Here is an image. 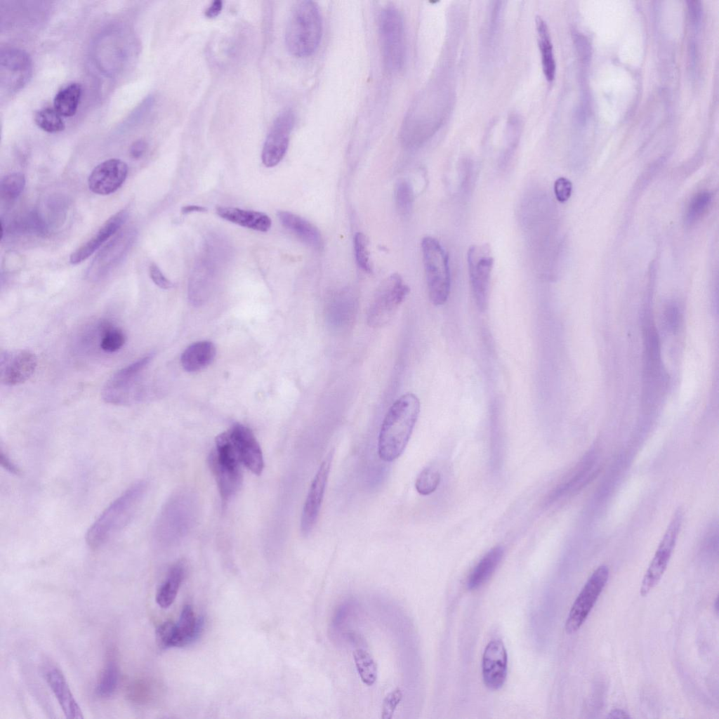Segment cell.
<instances>
[{"mask_svg": "<svg viewBox=\"0 0 719 719\" xmlns=\"http://www.w3.org/2000/svg\"><path fill=\"white\" fill-rule=\"evenodd\" d=\"M421 404L412 393L401 395L390 406L380 428L378 456L384 461L397 459L407 445L420 413Z\"/></svg>", "mask_w": 719, "mask_h": 719, "instance_id": "6da1fadb", "label": "cell"}, {"mask_svg": "<svg viewBox=\"0 0 719 719\" xmlns=\"http://www.w3.org/2000/svg\"><path fill=\"white\" fill-rule=\"evenodd\" d=\"M146 490V482L140 481L112 501L87 531V544L97 548L126 527L137 513Z\"/></svg>", "mask_w": 719, "mask_h": 719, "instance_id": "7a4b0ae2", "label": "cell"}, {"mask_svg": "<svg viewBox=\"0 0 719 719\" xmlns=\"http://www.w3.org/2000/svg\"><path fill=\"white\" fill-rule=\"evenodd\" d=\"M322 34V20L317 4L296 1L292 6L285 30V44L293 56L311 55L318 48Z\"/></svg>", "mask_w": 719, "mask_h": 719, "instance_id": "3957f363", "label": "cell"}, {"mask_svg": "<svg viewBox=\"0 0 719 719\" xmlns=\"http://www.w3.org/2000/svg\"><path fill=\"white\" fill-rule=\"evenodd\" d=\"M196 512V501L191 494L183 492L173 496L157 520V542L160 545H174L181 541L192 527Z\"/></svg>", "mask_w": 719, "mask_h": 719, "instance_id": "277c9868", "label": "cell"}, {"mask_svg": "<svg viewBox=\"0 0 719 719\" xmlns=\"http://www.w3.org/2000/svg\"><path fill=\"white\" fill-rule=\"evenodd\" d=\"M209 464L222 501L225 503L238 492L242 482L241 462L227 431L217 436L216 448L210 454Z\"/></svg>", "mask_w": 719, "mask_h": 719, "instance_id": "5b68a950", "label": "cell"}, {"mask_svg": "<svg viewBox=\"0 0 719 719\" xmlns=\"http://www.w3.org/2000/svg\"><path fill=\"white\" fill-rule=\"evenodd\" d=\"M421 251L429 298L436 306L444 305L451 289L448 254L440 243L432 237L423 238Z\"/></svg>", "mask_w": 719, "mask_h": 719, "instance_id": "8992f818", "label": "cell"}, {"mask_svg": "<svg viewBox=\"0 0 719 719\" xmlns=\"http://www.w3.org/2000/svg\"><path fill=\"white\" fill-rule=\"evenodd\" d=\"M379 36L386 68L400 70L404 60V34L402 16L393 6L385 7L379 16Z\"/></svg>", "mask_w": 719, "mask_h": 719, "instance_id": "52a82bcc", "label": "cell"}, {"mask_svg": "<svg viewBox=\"0 0 719 719\" xmlns=\"http://www.w3.org/2000/svg\"><path fill=\"white\" fill-rule=\"evenodd\" d=\"M409 292V286L404 284L399 274L394 273L385 278L378 286L370 303L367 317V324L374 328L385 325Z\"/></svg>", "mask_w": 719, "mask_h": 719, "instance_id": "ba28073f", "label": "cell"}, {"mask_svg": "<svg viewBox=\"0 0 719 719\" xmlns=\"http://www.w3.org/2000/svg\"><path fill=\"white\" fill-rule=\"evenodd\" d=\"M683 515L682 510L680 508L677 509L668 525L643 576L640 589L642 596H646L657 585L664 575L678 539Z\"/></svg>", "mask_w": 719, "mask_h": 719, "instance_id": "9c48e42d", "label": "cell"}, {"mask_svg": "<svg viewBox=\"0 0 719 719\" xmlns=\"http://www.w3.org/2000/svg\"><path fill=\"white\" fill-rule=\"evenodd\" d=\"M153 355H146L114 374L103 387L102 396L105 402L127 404L137 398L136 388L140 374Z\"/></svg>", "mask_w": 719, "mask_h": 719, "instance_id": "30bf717a", "label": "cell"}, {"mask_svg": "<svg viewBox=\"0 0 719 719\" xmlns=\"http://www.w3.org/2000/svg\"><path fill=\"white\" fill-rule=\"evenodd\" d=\"M494 258L488 244L473 245L468 251L470 282L476 306L484 312L488 305L489 284Z\"/></svg>", "mask_w": 719, "mask_h": 719, "instance_id": "8fae6325", "label": "cell"}, {"mask_svg": "<svg viewBox=\"0 0 719 719\" xmlns=\"http://www.w3.org/2000/svg\"><path fill=\"white\" fill-rule=\"evenodd\" d=\"M609 576V569L605 565H600L592 573L569 611L565 626L567 633H574L582 626L605 588Z\"/></svg>", "mask_w": 719, "mask_h": 719, "instance_id": "7c38bea8", "label": "cell"}, {"mask_svg": "<svg viewBox=\"0 0 719 719\" xmlns=\"http://www.w3.org/2000/svg\"><path fill=\"white\" fill-rule=\"evenodd\" d=\"M32 64L28 54L18 48H6L0 56V83L2 91H19L32 76Z\"/></svg>", "mask_w": 719, "mask_h": 719, "instance_id": "4fadbf2b", "label": "cell"}, {"mask_svg": "<svg viewBox=\"0 0 719 719\" xmlns=\"http://www.w3.org/2000/svg\"><path fill=\"white\" fill-rule=\"evenodd\" d=\"M294 114L290 110L279 114L274 120L262 150V161L266 167L278 164L284 157L294 125Z\"/></svg>", "mask_w": 719, "mask_h": 719, "instance_id": "5bb4252c", "label": "cell"}, {"mask_svg": "<svg viewBox=\"0 0 719 719\" xmlns=\"http://www.w3.org/2000/svg\"><path fill=\"white\" fill-rule=\"evenodd\" d=\"M37 367V356L29 350L5 351L0 359L1 382L7 386L20 385L34 374Z\"/></svg>", "mask_w": 719, "mask_h": 719, "instance_id": "9a60e30c", "label": "cell"}, {"mask_svg": "<svg viewBox=\"0 0 719 719\" xmlns=\"http://www.w3.org/2000/svg\"><path fill=\"white\" fill-rule=\"evenodd\" d=\"M330 452L319 466L310 487L301 519V529L308 535L313 529L320 511L332 460Z\"/></svg>", "mask_w": 719, "mask_h": 719, "instance_id": "2e32d148", "label": "cell"}, {"mask_svg": "<svg viewBox=\"0 0 719 719\" xmlns=\"http://www.w3.org/2000/svg\"><path fill=\"white\" fill-rule=\"evenodd\" d=\"M127 174L128 166L124 161L119 159L105 160L91 171L88 179V187L97 194H110L122 185Z\"/></svg>", "mask_w": 719, "mask_h": 719, "instance_id": "e0dca14e", "label": "cell"}, {"mask_svg": "<svg viewBox=\"0 0 719 719\" xmlns=\"http://www.w3.org/2000/svg\"><path fill=\"white\" fill-rule=\"evenodd\" d=\"M227 433L240 462L253 473L260 475L263 469V457L252 431L242 424L236 423Z\"/></svg>", "mask_w": 719, "mask_h": 719, "instance_id": "ac0fdd59", "label": "cell"}, {"mask_svg": "<svg viewBox=\"0 0 719 719\" xmlns=\"http://www.w3.org/2000/svg\"><path fill=\"white\" fill-rule=\"evenodd\" d=\"M508 656L503 642L491 640L482 656V677L484 685L492 690L500 689L507 676Z\"/></svg>", "mask_w": 719, "mask_h": 719, "instance_id": "d6986e66", "label": "cell"}, {"mask_svg": "<svg viewBox=\"0 0 719 719\" xmlns=\"http://www.w3.org/2000/svg\"><path fill=\"white\" fill-rule=\"evenodd\" d=\"M44 675L65 716L83 718L81 710L60 670L55 666L47 665L44 668Z\"/></svg>", "mask_w": 719, "mask_h": 719, "instance_id": "ffe728a7", "label": "cell"}, {"mask_svg": "<svg viewBox=\"0 0 719 719\" xmlns=\"http://www.w3.org/2000/svg\"><path fill=\"white\" fill-rule=\"evenodd\" d=\"M134 232H127L109 243L95 258L88 272L90 279L98 280L104 276L119 262L130 247L134 239Z\"/></svg>", "mask_w": 719, "mask_h": 719, "instance_id": "44dd1931", "label": "cell"}, {"mask_svg": "<svg viewBox=\"0 0 719 719\" xmlns=\"http://www.w3.org/2000/svg\"><path fill=\"white\" fill-rule=\"evenodd\" d=\"M127 218L126 210L111 216L91 239L70 255V263L77 265L86 260L123 225Z\"/></svg>", "mask_w": 719, "mask_h": 719, "instance_id": "7402d4cb", "label": "cell"}, {"mask_svg": "<svg viewBox=\"0 0 719 719\" xmlns=\"http://www.w3.org/2000/svg\"><path fill=\"white\" fill-rule=\"evenodd\" d=\"M281 223L303 242L315 249L323 247V238L319 230L312 223L289 211H279L277 213Z\"/></svg>", "mask_w": 719, "mask_h": 719, "instance_id": "603a6c76", "label": "cell"}, {"mask_svg": "<svg viewBox=\"0 0 719 719\" xmlns=\"http://www.w3.org/2000/svg\"><path fill=\"white\" fill-rule=\"evenodd\" d=\"M215 266L210 258L200 260L194 268L189 281V297L193 304L202 303L207 297L212 285Z\"/></svg>", "mask_w": 719, "mask_h": 719, "instance_id": "cb8c5ba5", "label": "cell"}, {"mask_svg": "<svg viewBox=\"0 0 719 719\" xmlns=\"http://www.w3.org/2000/svg\"><path fill=\"white\" fill-rule=\"evenodd\" d=\"M216 213L226 220L259 232H267L271 227L270 218L261 212L219 206L216 209Z\"/></svg>", "mask_w": 719, "mask_h": 719, "instance_id": "d4e9b609", "label": "cell"}, {"mask_svg": "<svg viewBox=\"0 0 719 719\" xmlns=\"http://www.w3.org/2000/svg\"><path fill=\"white\" fill-rule=\"evenodd\" d=\"M215 345L210 341L195 342L189 345L182 353L180 362L187 372L200 371L213 360L216 356Z\"/></svg>", "mask_w": 719, "mask_h": 719, "instance_id": "484cf974", "label": "cell"}, {"mask_svg": "<svg viewBox=\"0 0 719 719\" xmlns=\"http://www.w3.org/2000/svg\"><path fill=\"white\" fill-rule=\"evenodd\" d=\"M503 556V549L496 546L489 550L479 561L470 574L467 586L468 589H477L489 579Z\"/></svg>", "mask_w": 719, "mask_h": 719, "instance_id": "4316f807", "label": "cell"}, {"mask_svg": "<svg viewBox=\"0 0 719 719\" xmlns=\"http://www.w3.org/2000/svg\"><path fill=\"white\" fill-rule=\"evenodd\" d=\"M204 619H196L190 605L183 608L179 620L176 624L178 647H183L197 639L203 630Z\"/></svg>", "mask_w": 719, "mask_h": 719, "instance_id": "83f0119b", "label": "cell"}, {"mask_svg": "<svg viewBox=\"0 0 719 719\" xmlns=\"http://www.w3.org/2000/svg\"><path fill=\"white\" fill-rule=\"evenodd\" d=\"M185 575L182 563L173 565L166 580L160 585L156 593V602L161 608H168L173 602Z\"/></svg>", "mask_w": 719, "mask_h": 719, "instance_id": "f1b7e54d", "label": "cell"}, {"mask_svg": "<svg viewBox=\"0 0 719 719\" xmlns=\"http://www.w3.org/2000/svg\"><path fill=\"white\" fill-rule=\"evenodd\" d=\"M536 27L539 35L543 72L546 79L548 81H552L555 78L556 65L548 28L543 19L539 16L536 18Z\"/></svg>", "mask_w": 719, "mask_h": 719, "instance_id": "f546056e", "label": "cell"}, {"mask_svg": "<svg viewBox=\"0 0 719 719\" xmlns=\"http://www.w3.org/2000/svg\"><path fill=\"white\" fill-rule=\"evenodd\" d=\"M82 88L78 83H72L60 90L53 99V108L62 116H74L78 109Z\"/></svg>", "mask_w": 719, "mask_h": 719, "instance_id": "4dcf8cb0", "label": "cell"}, {"mask_svg": "<svg viewBox=\"0 0 719 719\" xmlns=\"http://www.w3.org/2000/svg\"><path fill=\"white\" fill-rule=\"evenodd\" d=\"M119 682V669L114 659H109L98 679L95 691L103 698L111 697L117 688Z\"/></svg>", "mask_w": 719, "mask_h": 719, "instance_id": "1f68e13d", "label": "cell"}, {"mask_svg": "<svg viewBox=\"0 0 719 719\" xmlns=\"http://www.w3.org/2000/svg\"><path fill=\"white\" fill-rule=\"evenodd\" d=\"M356 669L361 680L367 685H374L377 679V666L371 654L363 649L353 652Z\"/></svg>", "mask_w": 719, "mask_h": 719, "instance_id": "d6a6232c", "label": "cell"}, {"mask_svg": "<svg viewBox=\"0 0 719 719\" xmlns=\"http://www.w3.org/2000/svg\"><path fill=\"white\" fill-rule=\"evenodd\" d=\"M100 348L106 352H114L121 349L126 343V337L123 330L109 322H104L100 327Z\"/></svg>", "mask_w": 719, "mask_h": 719, "instance_id": "836d02e7", "label": "cell"}, {"mask_svg": "<svg viewBox=\"0 0 719 719\" xmlns=\"http://www.w3.org/2000/svg\"><path fill=\"white\" fill-rule=\"evenodd\" d=\"M34 121L39 128L48 133L60 132L65 128L62 116L51 107L38 110L34 115Z\"/></svg>", "mask_w": 719, "mask_h": 719, "instance_id": "e575fe53", "label": "cell"}, {"mask_svg": "<svg viewBox=\"0 0 719 719\" xmlns=\"http://www.w3.org/2000/svg\"><path fill=\"white\" fill-rule=\"evenodd\" d=\"M394 198L400 215L407 216L411 211L414 202L413 188L409 181L400 180L395 185Z\"/></svg>", "mask_w": 719, "mask_h": 719, "instance_id": "d590c367", "label": "cell"}, {"mask_svg": "<svg viewBox=\"0 0 719 719\" xmlns=\"http://www.w3.org/2000/svg\"><path fill=\"white\" fill-rule=\"evenodd\" d=\"M25 177L22 173L15 172L6 175L1 180V197L7 200L17 199L25 186Z\"/></svg>", "mask_w": 719, "mask_h": 719, "instance_id": "8d00e7d4", "label": "cell"}, {"mask_svg": "<svg viewBox=\"0 0 719 719\" xmlns=\"http://www.w3.org/2000/svg\"><path fill=\"white\" fill-rule=\"evenodd\" d=\"M440 478V474L437 470L430 467L426 468L416 480V489L421 495H429L437 489Z\"/></svg>", "mask_w": 719, "mask_h": 719, "instance_id": "74e56055", "label": "cell"}, {"mask_svg": "<svg viewBox=\"0 0 719 719\" xmlns=\"http://www.w3.org/2000/svg\"><path fill=\"white\" fill-rule=\"evenodd\" d=\"M354 251L358 266L364 272H371L368 239L362 232H357L353 238Z\"/></svg>", "mask_w": 719, "mask_h": 719, "instance_id": "f35d334b", "label": "cell"}, {"mask_svg": "<svg viewBox=\"0 0 719 719\" xmlns=\"http://www.w3.org/2000/svg\"><path fill=\"white\" fill-rule=\"evenodd\" d=\"M711 201V194L708 192L697 194L688 206L686 220L691 224L697 220L708 208Z\"/></svg>", "mask_w": 719, "mask_h": 719, "instance_id": "ab89813d", "label": "cell"}, {"mask_svg": "<svg viewBox=\"0 0 719 719\" xmlns=\"http://www.w3.org/2000/svg\"><path fill=\"white\" fill-rule=\"evenodd\" d=\"M156 636L158 645L164 649L178 647L176 624L171 621L160 624L157 628Z\"/></svg>", "mask_w": 719, "mask_h": 719, "instance_id": "60d3db41", "label": "cell"}, {"mask_svg": "<svg viewBox=\"0 0 719 719\" xmlns=\"http://www.w3.org/2000/svg\"><path fill=\"white\" fill-rule=\"evenodd\" d=\"M403 694L400 688L397 687L389 692L383 699L381 711L382 719H391L397 706L402 699Z\"/></svg>", "mask_w": 719, "mask_h": 719, "instance_id": "b9f144b4", "label": "cell"}, {"mask_svg": "<svg viewBox=\"0 0 719 719\" xmlns=\"http://www.w3.org/2000/svg\"><path fill=\"white\" fill-rule=\"evenodd\" d=\"M572 190L571 181L565 177L558 178L554 183V192L556 199L560 202H565L569 199Z\"/></svg>", "mask_w": 719, "mask_h": 719, "instance_id": "7bdbcfd3", "label": "cell"}, {"mask_svg": "<svg viewBox=\"0 0 719 719\" xmlns=\"http://www.w3.org/2000/svg\"><path fill=\"white\" fill-rule=\"evenodd\" d=\"M149 272L152 280L159 287L168 289L173 286V283L164 276L155 263L150 265Z\"/></svg>", "mask_w": 719, "mask_h": 719, "instance_id": "ee69618b", "label": "cell"}, {"mask_svg": "<svg viewBox=\"0 0 719 719\" xmlns=\"http://www.w3.org/2000/svg\"><path fill=\"white\" fill-rule=\"evenodd\" d=\"M666 323L669 330L676 331L679 325V312L673 305L669 306L665 312Z\"/></svg>", "mask_w": 719, "mask_h": 719, "instance_id": "f6af8a7d", "label": "cell"}, {"mask_svg": "<svg viewBox=\"0 0 719 719\" xmlns=\"http://www.w3.org/2000/svg\"><path fill=\"white\" fill-rule=\"evenodd\" d=\"M147 149V142L143 139H138L131 144L129 148L130 156L134 159H138L144 155Z\"/></svg>", "mask_w": 719, "mask_h": 719, "instance_id": "bcb514c9", "label": "cell"}, {"mask_svg": "<svg viewBox=\"0 0 719 719\" xmlns=\"http://www.w3.org/2000/svg\"><path fill=\"white\" fill-rule=\"evenodd\" d=\"M689 13L692 23L695 27H697L700 23L701 18L700 3L698 1H691L689 4Z\"/></svg>", "mask_w": 719, "mask_h": 719, "instance_id": "7dc6e473", "label": "cell"}, {"mask_svg": "<svg viewBox=\"0 0 719 719\" xmlns=\"http://www.w3.org/2000/svg\"><path fill=\"white\" fill-rule=\"evenodd\" d=\"M223 8V2L217 0L214 1L210 6L206 9L205 15L209 18H215L218 15Z\"/></svg>", "mask_w": 719, "mask_h": 719, "instance_id": "c3c4849f", "label": "cell"}, {"mask_svg": "<svg viewBox=\"0 0 719 719\" xmlns=\"http://www.w3.org/2000/svg\"><path fill=\"white\" fill-rule=\"evenodd\" d=\"M1 463L3 467L11 473H18V469L16 468L15 464L11 461L9 457L6 454H4L2 451L1 452Z\"/></svg>", "mask_w": 719, "mask_h": 719, "instance_id": "681fc988", "label": "cell"}, {"mask_svg": "<svg viewBox=\"0 0 719 719\" xmlns=\"http://www.w3.org/2000/svg\"><path fill=\"white\" fill-rule=\"evenodd\" d=\"M206 208L198 206V205H187L181 209V213L183 214H187L192 212H204L206 211Z\"/></svg>", "mask_w": 719, "mask_h": 719, "instance_id": "f907efd6", "label": "cell"}, {"mask_svg": "<svg viewBox=\"0 0 719 719\" xmlns=\"http://www.w3.org/2000/svg\"><path fill=\"white\" fill-rule=\"evenodd\" d=\"M630 717L628 713L621 709H614L607 716L609 718H629Z\"/></svg>", "mask_w": 719, "mask_h": 719, "instance_id": "816d5d0a", "label": "cell"}]
</instances>
